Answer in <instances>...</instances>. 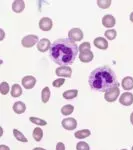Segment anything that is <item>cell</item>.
<instances>
[{"mask_svg": "<svg viewBox=\"0 0 133 150\" xmlns=\"http://www.w3.org/2000/svg\"><path fill=\"white\" fill-rule=\"evenodd\" d=\"M78 51L79 47L75 42L71 41L69 38H61L52 43L49 55L56 64L68 66L74 62Z\"/></svg>", "mask_w": 133, "mask_h": 150, "instance_id": "cell-1", "label": "cell"}, {"mask_svg": "<svg viewBox=\"0 0 133 150\" xmlns=\"http://www.w3.org/2000/svg\"><path fill=\"white\" fill-rule=\"evenodd\" d=\"M88 81L90 88L98 92H107L119 85L114 71L106 65L94 69L89 75Z\"/></svg>", "mask_w": 133, "mask_h": 150, "instance_id": "cell-2", "label": "cell"}, {"mask_svg": "<svg viewBox=\"0 0 133 150\" xmlns=\"http://www.w3.org/2000/svg\"><path fill=\"white\" fill-rule=\"evenodd\" d=\"M38 42H39V39H38V37L36 35H27L25 37H23L22 40H21V44L25 48H30L34 46Z\"/></svg>", "mask_w": 133, "mask_h": 150, "instance_id": "cell-3", "label": "cell"}, {"mask_svg": "<svg viewBox=\"0 0 133 150\" xmlns=\"http://www.w3.org/2000/svg\"><path fill=\"white\" fill-rule=\"evenodd\" d=\"M119 94H120V90L118 87L110 89V90H108L107 92H105L104 94L105 100L107 101V102H114V101L117 100V98L119 97Z\"/></svg>", "mask_w": 133, "mask_h": 150, "instance_id": "cell-4", "label": "cell"}, {"mask_svg": "<svg viewBox=\"0 0 133 150\" xmlns=\"http://www.w3.org/2000/svg\"><path fill=\"white\" fill-rule=\"evenodd\" d=\"M68 38L73 42L76 41H81L83 39V32L81 29L79 28H72L69 30L68 32Z\"/></svg>", "mask_w": 133, "mask_h": 150, "instance_id": "cell-5", "label": "cell"}, {"mask_svg": "<svg viewBox=\"0 0 133 150\" xmlns=\"http://www.w3.org/2000/svg\"><path fill=\"white\" fill-rule=\"evenodd\" d=\"M22 86L25 89H32L36 84V78L34 76H31V75H27V76H24L21 80Z\"/></svg>", "mask_w": 133, "mask_h": 150, "instance_id": "cell-6", "label": "cell"}, {"mask_svg": "<svg viewBox=\"0 0 133 150\" xmlns=\"http://www.w3.org/2000/svg\"><path fill=\"white\" fill-rule=\"evenodd\" d=\"M61 124H62V126L64 127V129H66V130H74L77 127L76 119L72 117L65 118V119L62 120Z\"/></svg>", "mask_w": 133, "mask_h": 150, "instance_id": "cell-7", "label": "cell"}, {"mask_svg": "<svg viewBox=\"0 0 133 150\" xmlns=\"http://www.w3.org/2000/svg\"><path fill=\"white\" fill-rule=\"evenodd\" d=\"M55 73L58 76H60L61 78H64V77H71L72 74V69L70 68V66H60L56 68L55 70Z\"/></svg>", "mask_w": 133, "mask_h": 150, "instance_id": "cell-8", "label": "cell"}, {"mask_svg": "<svg viewBox=\"0 0 133 150\" xmlns=\"http://www.w3.org/2000/svg\"><path fill=\"white\" fill-rule=\"evenodd\" d=\"M51 43H50V40L47 39V38H42V39L39 40V42L37 43V49L38 51L40 52H46L48 50H50L51 48Z\"/></svg>", "mask_w": 133, "mask_h": 150, "instance_id": "cell-9", "label": "cell"}, {"mask_svg": "<svg viewBox=\"0 0 133 150\" xmlns=\"http://www.w3.org/2000/svg\"><path fill=\"white\" fill-rule=\"evenodd\" d=\"M120 104L124 106H130L133 103V94L130 92H124L120 95L119 98Z\"/></svg>", "mask_w": 133, "mask_h": 150, "instance_id": "cell-10", "label": "cell"}, {"mask_svg": "<svg viewBox=\"0 0 133 150\" xmlns=\"http://www.w3.org/2000/svg\"><path fill=\"white\" fill-rule=\"evenodd\" d=\"M52 20L48 17H43L40 19L39 21V28L41 29L42 31H49L51 30L52 28Z\"/></svg>", "mask_w": 133, "mask_h": 150, "instance_id": "cell-11", "label": "cell"}, {"mask_svg": "<svg viewBox=\"0 0 133 150\" xmlns=\"http://www.w3.org/2000/svg\"><path fill=\"white\" fill-rule=\"evenodd\" d=\"M116 23V19L113 15H110V14H107V15H104L102 18V25L104 27L107 28H111L112 29L113 26L115 25Z\"/></svg>", "mask_w": 133, "mask_h": 150, "instance_id": "cell-12", "label": "cell"}, {"mask_svg": "<svg viewBox=\"0 0 133 150\" xmlns=\"http://www.w3.org/2000/svg\"><path fill=\"white\" fill-rule=\"evenodd\" d=\"M94 45L101 50H106L108 48V41L104 37H96L94 39Z\"/></svg>", "mask_w": 133, "mask_h": 150, "instance_id": "cell-13", "label": "cell"}, {"mask_svg": "<svg viewBox=\"0 0 133 150\" xmlns=\"http://www.w3.org/2000/svg\"><path fill=\"white\" fill-rule=\"evenodd\" d=\"M94 58V54L93 52L91 51H87V52H82L79 54V59H80L81 62L83 63H88V62H91Z\"/></svg>", "mask_w": 133, "mask_h": 150, "instance_id": "cell-14", "label": "cell"}, {"mask_svg": "<svg viewBox=\"0 0 133 150\" xmlns=\"http://www.w3.org/2000/svg\"><path fill=\"white\" fill-rule=\"evenodd\" d=\"M25 8V3L22 0H16L12 3V10L15 13H21Z\"/></svg>", "mask_w": 133, "mask_h": 150, "instance_id": "cell-15", "label": "cell"}, {"mask_svg": "<svg viewBox=\"0 0 133 150\" xmlns=\"http://www.w3.org/2000/svg\"><path fill=\"white\" fill-rule=\"evenodd\" d=\"M121 86L124 90H131L133 89V78L130 76H126L122 79V82H121Z\"/></svg>", "mask_w": 133, "mask_h": 150, "instance_id": "cell-16", "label": "cell"}, {"mask_svg": "<svg viewBox=\"0 0 133 150\" xmlns=\"http://www.w3.org/2000/svg\"><path fill=\"white\" fill-rule=\"evenodd\" d=\"M12 108H13V111L16 114H22L26 110V105L22 101H17V102L13 104V107Z\"/></svg>", "mask_w": 133, "mask_h": 150, "instance_id": "cell-17", "label": "cell"}, {"mask_svg": "<svg viewBox=\"0 0 133 150\" xmlns=\"http://www.w3.org/2000/svg\"><path fill=\"white\" fill-rule=\"evenodd\" d=\"M90 134H91V132L89 129H82V130H78V131H76L74 133V136H75V138L77 139H85Z\"/></svg>", "mask_w": 133, "mask_h": 150, "instance_id": "cell-18", "label": "cell"}, {"mask_svg": "<svg viewBox=\"0 0 133 150\" xmlns=\"http://www.w3.org/2000/svg\"><path fill=\"white\" fill-rule=\"evenodd\" d=\"M22 94V88L19 84H13L11 87V96L12 97H19Z\"/></svg>", "mask_w": 133, "mask_h": 150, "instance_id": "cell-19", "label": "cell"}, {"mask_svg": "<svg viewBox=\"0 0 133 150\" xmlns=\"http://www.w3.org/2000/svg\"><path fill=\"white\" fill-rule=\"evenodd\" d=\"M13 136L15 137L16 140H18V141H20V142H24V143H26V142L28 141L27 138L25 137V135L23 134L22 132H20L18 129H13Z\"/></svg>", "mask_w": 133, "mask_h": 150, "instance_id": "cell-20", "label": "cell"}, {"mask_svg": "<svg viewBox=\"0 0 133 150\" xmlns=\"http://www.w3.org/2000/svg\"><path fill=\"white\" fill-rule=\"evenodd\" d=\"M49 98H50V89H49V87L46 86L42 89V92H41V100H42L43 103H47Z\"/></svg>", "mask_w": 133, "mask_h": 150, "instance_id": "cell-21", "label": "cell"}, {"mask_svg": "<svg viewBox=\"0 0 133 150\" xmlns=\"http://www.w3.org/2000/svg\"><path fill=\"white\" fill-rule=\"evenodd\" d=\"M78 94V90L77 89H71V90H67L62 94L63 98L65 99H74Z\"/></svg>", "mask_w": 133, "mask_h": 150, "instance_id": "cell-22", "label": "cell"}, {"mask_svg": "<svg viewBox=\"0 0 133 150\" xmlns=\"http://www.w3.org/2000/svg\"><path fill=\"white\" fill-rule=\"evenodd\" d=\"M42 137H43V130L40 127L34 128V130H33V138H34L35 141L37 142L41 141Z\"/></svg>", "mask_w": 133, "mask_h": 150, "instance_id": "cell-23", "label": "cell"}, {"mask_svg": "<svg viewBox=\"0 0 133 150\" xmlns=\"http://www.w3.org/2000/svg\"><path fill=\"white\" fill-rule=\"evenodd\" d=\"M73 111H74V106L71 105V104H66V105H64L63 107L61 108V114L68 116L71 114Z\"/></svg>", "mask_w": 133, "mask_h": 150, "instance_id": "cell-24", "label": "cell"}, {"mask_svg": "<svg viewBox=\"0 0 133 150\" xmlns=\"http://www.w3.org/2000/svg\"><path fill=\"white\" fill-rule=\"evenodd\" d=\"M29 120H30L31 123H33V124H36L38 125V126H45V125H47V121H45V120L41 119V118H37V117H29Z\"/></svg>", "mask_w": 133, "mask_h": 150, "instance_id": "cell-25", "label": "cell"}, {"mask_svg": "<svg viewBox=\"0 0 133 150\" xmlns=\"http://www.w3.org/2000/svg\"><path fill=\"white\" fill-rule=\"evenodd\" d=\"M116 35H117V32H116V30H114V29H108V30L105 31V37L108 40L115 39Z\"/></svg>", "mask_w": 133, "mask_h": 150, "instance_id": "cell-26", "label": "cell"}, {"mask_svg": "<svg viewBox=\"0 0 133 150\" xmlns=\"http://www.w3.org/2000/svg\"><path fill=\"white\" fill-rule=\"evenodd\" d=\"M9 90H10L9 84L5 81L1 82V84H0V92H1L2 95H6L9 92Z\"/></svg>", "mask_w": 133, "mask_h": 150, "instance_id": "cell-27", "label": "cell"}, {"mask_svg": "<svg viewBox=\"0 0 133 150\" xmlns=\"http://www.w3.org/2000/svg\"><path fill=\"white\" fill-rule=\"evenodd\" d=\"M97 5L101 9H106L111 5V0H98Z\"/></svg>", "mask_w": 133, "mask_h": 150, "instance_id": "cell-28", "label": "cell"}, {"mask_svg": "<svg viewBox=\"0 0 133 150\" xmlns=\"http://www.w3.org/2000/svg\"><path fill=\"white\" fill-rule=\"evenodd\" d=\"M76 150H90V146L85 141H79L76 144Z\"/></svg>", "mask_w": 133, "mask_h": 150, "instance_id": "cell-29", "label": "cell"}, {"mask_svg": "<svg viewBox=\"0 0 133 150\" xmlns=\"http://www.w3.org/2000/svg\"><path fill=\"white\" fill-rule=\"evenodd\" d=\"M90 43L89 42H83L80 44L79 46V52L82 53V52H87V51H90Z\"/></svg>", "mask_w": 133, "mask_h": 150, "instance_id": "cell-30", "label": "cell"}, {"mask_svg": "<svg viewBox=\"0 0 133 150\" xmlns=\"http://www.w3.org/2000/svg\"><path fill=\"white\" fill-rule=\"evenodd\" d=\"M64 82H65L64 78H58V79H56V80H54L52 82V85H53V87H56V88H58V87H61L62 85H63Z\"/></svg>", "mask_w": 133, "mask_h": 150, "instance_id": "cell-31", "label": "cell"}, {"mask_svg": "<svg viewBox=\"0 0 133 150\" xmlns=\"http://www.w3.org/2000/svg\"><path fill=\"white\" fill-rule=\"evenodd\" d=\"M56 150H65V145L62 142H58L56 144Z\"/></svg>", "mask_w": 133, "mask_h": 150, "instance_id": "cell-32", "label": "cell"}, {"mask_svg": "<svg viewBox=\"0 0 133 150\" xmlns=\"http://www.w3.org/2000/svg\"><path fill=\"white\" fill-rule=\"evenodd\" d=\"M0 150H10V148H9L8 146H6V145L2 144V145H0Z\"/></svg>", "mask_w": 133, "mask_h": 150, "instance_id": "cell-33", "label": "cell"}, {"mask_svg": "<svg viewBox=\"0 0 133 150\" xmlns=\"http://www.w3.org/2000/svg\"><path fill=\"white\" fill-rule=\"evenodd\" d=\"M130 121H131V124L133 125V112L131 113V115H130Z\"/></svg>", "mask_w": 133, "mask_h": 150, "instance_id": "cell-34", "label": "cell"}, {"mask_svg": "<svg viewBox=\"0 0 133 150\" xmlns=\"http://www.w3.org/2000/svg\"><path fill=\"white\" fill-rule=\"evenodd\" d=\"M129 18H130V21H131V22H133V12H131V14H130Z\"/></svg>", "mask_w": 133, "mask_h": 150, "instance_id": "cell-35", "label": "cell"}, {"mask_svg": "<svg viewBox=\"0 0 133 150\" xmlns=\"http://www.w3.org/2000/svg\"><path fill=\"white\" fill-rule=\"evenodd\" d=\"M33 150H46V149H44V148H41V147H35Z\"/></svg>", "mask_w": 133, "mask_h": 150, "instance_id": "cell-36", "label": "cell"}, {"mask_svg": "<svg viewBox=\"0 0 133 150\" xmlns=\"http://www.w3.org/2000/svg\"><path fill=\"white\" fill-rule=\"evenodd\" d=\"M121 150H127V149H121Z\"/></svg>", "mask_w": 133, "mask_h": 150, "instance_id": "cell-37", "label": "cell"}, {"mask_svg": "<svg viewBox=\"0 0 133 150\" xmlns=\"http://www.w3.org/2000/svg\"><path fill=\"white\" fill-rule=\"evenodd\" d=\"M132 150H133V146H132Z\"/></svg>", "mask_w": 133, "mask_h": 150, "instance_id": "cell-38", "label": "cell"}]
</instances>
